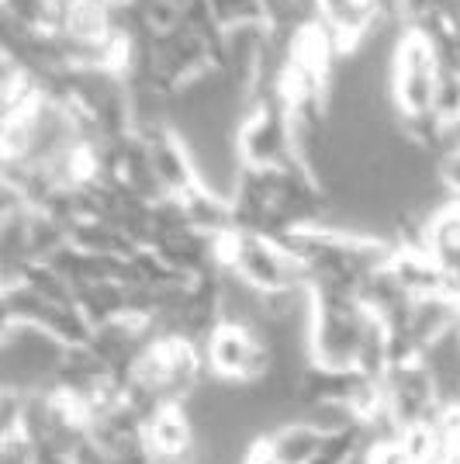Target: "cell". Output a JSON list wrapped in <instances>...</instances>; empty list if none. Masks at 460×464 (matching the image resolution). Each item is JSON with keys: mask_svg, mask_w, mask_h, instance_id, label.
Returning a JSON list of instances; mask_svg holds the SVG:
<instances>
[{"mask_svg": "<svg viewBox=\"0 0 460 464\" xmlns=\"http://www.w3.org/2000/svg\"><path fill=\"white\" fill-rule=\"evenodd\" d=\"M264 440H267L270 461L273 464H315L329 444L326 433L315 430L311 423H305V420L277 426V430L264 433Z\"/></svg>", "mask_w": 460, "mask_h": 464, "instance_id": "4", "label": "cell"}, {"mask_svg": "<svg viewBox=\"0 0 460 464\" xmlns=\"http://www.w3.org/2000/svg\"><path fill=\"white\" fill-rule=\"evenodd\" d=\"M450 146H460V125L454 129V142H450Z\"/></svg>", "mask_w": 460, "mask_h": 464, "instance_id": "7", "label": "cell"}, {"mask_svg": "<svg viewBox=\"0 0 460 464\" xmlns=\"http://www.w3.org/2000/svg\"><path fill=\"white\" fill-rule=\"evenodd\" d=\"M201 347H205L208 374L218 382H229V385H256L273 368V350L260 326L222 319Z\"/></svg>", "mask_w": 460, "mask_h": 464, "instance_id": "3", "label": "cell"}, {"mask_svg": "<svg viewBox=\"0 0 460 464\" xmlns=\"http://www.w3.org/2000/svg\"><path fill=\"white\" fill-rule=\"evenodd\" d=\"M436 180L443 184L446 198L460 201V146H450L446 153L436 156Z\"/></svg>", "mask_w": 460, "mask_h": 464, "instance_id": "6", "label": "cell"}, {"mask_svg": "<svg viewBox=\"0 0 460 464\" xmlns=\"http://www.w3.org/2000/svg\"><path fill=\"white\" fill-rule=\"evenodd\" d=\"M208 7L222 32L243 28V24H267V7H264V0H208Z\"/></svg>", "mask_w": 460, "mask_h": 464, "instance_id": "5", "label": "cell"}, {"mask_svg": "<svg viewBox=\"0 0 460 464\" xmlns=\"http://www.w3.org/2000/svg\"><path fill=\"white\" fill-rule=\"evenodd\" d=\"M436 80H440V59L433 39L419 28H398V39L388 49V94L398 121L433 115Z\"/></svg>", "mask_w": 460, "mask_h": 464, "instance_id": "2", "label": "cell"}, {"mask_svg": "<svg viewBox=\"0 0 460 464\" xmlns=\"http://www.w3.org/2000/svg\"><path fill=\"white\" fill-rule=\"evenodd\" d=\"M218 267L235 274L243 285L260 291L264 298L308 288L305 264L281 239H270L260 232L232 229L218 236Z\"/></svg>", "mask_w": 460, "mask_h": 464, "instance_id": "1", "label": "cell"}]
</instances>
